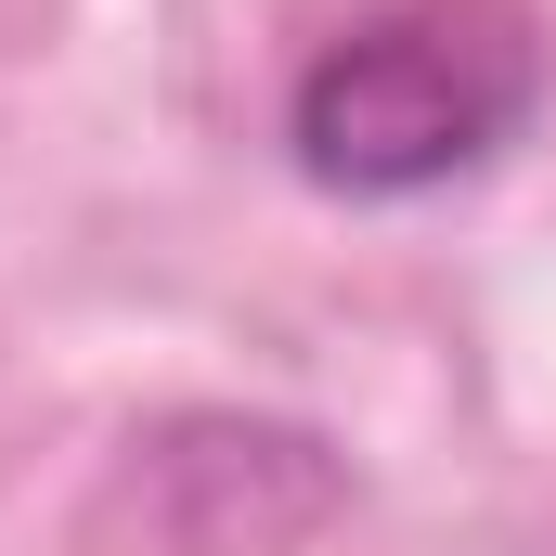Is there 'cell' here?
Wrapping results in <instances>:
<instances>
[{"label":"cell","instance_id":"6da1fadb","mask_svg":"<svg viewBox=\"0 0 556 556\" xmlns=\"http://www.w3.org/2000/svg\"><path fill=\"white\" fill-rule=\"evenodd\" d=\"M556 91L531 0H363L285 78V168L337 207H415L518 155Z\"/></svg>","mask_w":556,"mask_h":556},{"label":"cell","instance_id":"7a4b0ae2","mask_svg":"<svg viewBox=\"0 0 556 556\" xmlns=\"http://www.w3.org/2000/svg\"><path fill=\"white\" fill-rule=\"evenodd\" d=\"M130 492L168 556H285L350 505L337 440L273 415H168L155 440H130Z\"/></svg>","mask_w":556,"mask_h":556}]
</instances>
